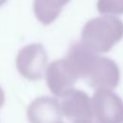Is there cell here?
I'll return each instance as SVG.
<instances>
[{
    "label": "cell",
    "mask_w": 123,
    "mask_h": 123,
    "mask_svg": "<svg viewBox=\"0 0 123 123\" xmlns=\"http://www.w3.org/2000/svg\"><path fill=\"white\" fill-rule=\"evenodd\" d=\"M58 123H62V121H61V122H58Z\"/></svg>",
    "instance_id": "obj_13"
},
{
    "label": "cell",
    "mask_w": 123,
    "mask_h": 123,
    "mask_svg": "<svg viewBox=\"0 0 123 123\" xmlns=\"http://www.w3.org/2000/svg\"><path fill=\"white\" fill-rule=\"evenodd\" d=\"M70 0H34L33 10L37 19L43 25L53 23Z\"/></svg>",
    "instance_id": "obj_8"
},
{
    "label": "cell",
    "mask_w": 123,
    "mask_h": 123,
    "mask_svg": "<svg viewBox=\"0 0 123 123\" xmlns=\"http://www.w3.org/2000/svg\"><path fill=\"white\" fill-rule=\"evenodd\" d=\"M27 118L30 123L61 122L62 113L60 101L57 98L50 96H40L36 98L28 106Z\"/></svg>",
    "instance_id": "obj_7"
},
{
    "label": "cell",
    "mask_w": 123,
    "mask_h": 123,
    "mask_svg": "<svg viewBox=\"0 0 123 123\" xmlns=\"http://www.w3.org/2000/svg\"><path fill=\"white\" fill-rule=\"evenodd\" d=\"M45 75L48 88L57 97H61L66 90L72 88L79 79L74 66L66 58L50 62L46 67Z\"/></svg>",
    "instance_id": "obj_6"
},
{
    "label": "cell",
    "mask_w": 123,
    "mask_h": 123,
    "mask_svg": "<svg viewBox=\"0 0 123 123\" xmlns=\"http://www.w3.org/2000/svg\"><path fill=\"white\" fill-rule=\"evenodd\" d=\"M7 1H8V0H0V7H1V6H3Z\"/></svg>",
    "instance_id": "obj_11"
},
{
    "label": "cell",
    "mask_w": 123,
    "mask_h": 123,
    "mask_svg": "<svg viewBox=\"0 0 123 123\" xmlns=\"http://www.w3.org/2000/svg\"><path fill=\"white\" fill-rule=\"evenodd\" d=\"M47 53L42 44L30 43L17 53L15 59L16 69L27 80H40L47 64Z\"/></svg>",
    "instance_id": "obj_4"
},
{
    "label": "cell",
    "mask_w": 123,
    "mask_h": 123,
    "mask_svg": "<svg viewBox=\"0 0 123 123\" xmlns=\"http://www.w3.org/2000/svg\"><path fill=\"white\" fill-rule=\"evenodd\" d=\"M4 103H5V93H4L3 88L0 86V109L3 107Z\"/></svg>",
    "instance_id": "obj_10"
},
{
    "label": "cell",
    "mask_w": 123,
    "mask_h": 123,
    "mask_svg": "<svg viewBox=\"0 0 123 123\" xmlns=\"http://www.w3.org/2000/svg\"><path fill=\"white\" fill-rule=\"evenodd\" d=\"M90 123H97V122H96V121H91Z\"/></svg>",
    "instance_id": "obj_12"
},
{
    "label": "cell",
    "mask_w": 123,
    "mask_h": 123,
    "mask_svg": "<svg viewBox=\"0 0 123 123\" xmlns=\"http://www.w3.org/2000/svg\"><path fill=\"white\" fill-rule=\"evenodd\" d=\"M122 37L123 22L111 14L89 19L81 33V41L97 54L109 52Z\"/></svg>",
    "instance_id": "obj_1"
},
{
    "label": "cell",
    "mask_w": 123,
    "mask_h": 123,
    "mask_svg": "<svg viewBox=\"0 0 123 123\" xmlns=\"http://www.w3.org/2000/svg\"><path fill=\"white\" fill-rule=\"evenodd\" d=\"M91 105L97 123H123V100L112 90L96 89L91 98Z\"/></svg>",
    "instance_id": "obj_3"
},
{
    "label": "cell",
    "mask_w": 123,
    "mask_h": 123,
    "mask_svg": "<svg viewBox=\"0 0 123 123\" xmlns=\"http://www.w3.org/2000/svg\"><path fill=\"white\" fill-rule=\"evenodd\" d=\"M82 79L91 87L113 89L120 81V71L114 61L95 54Z\"/></svg>",
    "instance_id": "obj_2"
},
{
    "label": "cell",
    "mask_w": 123,
    "mask_h": 123,
    "mask_svg": "<svg viewBox=\"0 0 123 123\" xmlns=\"http://www.w3.org/2000/svg\"><path fill=\"white\" fill-rule=\"evenodd\" d=\"M96 6L102 14H123V0H98Z\"/></svg>",
    "instance_id": "obj_9"
},
{
    "label": "cell",
    "mask_w": 123,
    "mask_h": 123,
    "mask_svg": "<svg viewBox=\"0 0 123 123\" xmlns=\"http://www.w3.org/2000/svg\"><path fill=\"white\" fill-rule=\"evenodd\" d=\"M61 98L62 113L71 123H90L93 121L91 99L85 91L69 88Z\"/></svg>",
    "instance_id": "obj_5"
}]
</instances>
